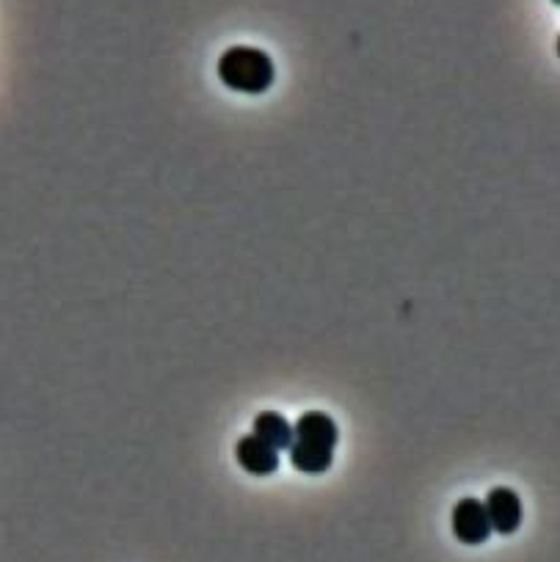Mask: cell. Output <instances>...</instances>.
I'll list each match as a JSON object with an SVG mask.
<instances>
[{
    "label": "cell",
    "instance_id": "cell-1",
    "mask_svg": "<svg viewBox=\"0 0 560 562\" xmlns=\"http://www.w3.org/2000/svg\"><path fill=\"white\" fill-rule=\"evenodd\" d=\"M218 77L227 88L240 94H263L274 86L276 67L271 56L258 47H229L218 59Z\"/></svg>",
    "mask_w": 560,
    "mask_h": 562
},
{
    "label": "cell",
    "instance_id": "cell-2",
    "mask_svg": "<svg viewBox=\"0 0 560 562\" xmlns=\"http://www.w3.org/2000/svg\"><path fill=\"white\" fill-rule=\"evenodd\" d=\"M453 533L464 546H480L491 538V524L480 499L464 497L462 502H455Z\"/></svg>",
    "mask_w": 560,
    "mask_h": 562
},
{
    "label": "cell",
    "instance_id": "cell-3",
    "mask_svg": "<svg viewBox=\"0 0 560 562\" xmlns=\"http://www.w3.org/2000/svg\"><path fill=\"white\" fill-rule=\"evenodd\" d=\"M486 516H489L491 533L514 535L522 527V499L514 488H491L484 499Z\"/></svg>",
    "mask_w": 560,
    "mask_h": 562
},
{
    "label": "cell",
    "instance_id": "cell-4",
    "mask_svg": "<svg viewBox=\"0 0 560 562\" xmlns=\"http://www.w3.org/2000/svg\"><path fill=\"white\" fill-rule=\"evenodd\" d=\"M235 461H238V466L246 475L254 477H269L279 469V453H276L274 446L265 444V441H260L254 433L243 435L235 444Z\"/></svg>",
    "mask_w": 560,
    "mask_h": 562
},
{
    "label": "cell",
    "instance_id": "cell-5",
    "mask_svg": "<svg viewBox=\"0 0 560 562\" xmlns=\"http://www.w3.org/2000/svg\"><path fill=\"white\" fill-rule=\"evenodd\" d=\"M337 439H339L337 422L323 411L301 414L298 422L293 425V441H301V444H318V446H326V450H334Z\"/></svg>",
    "mask_w": 560,
    "mask_h": 562
},
{
    "label": "cell",
    "instance_id": "cell-6",
    "mask_svg": "<svg viewBox=\"0 0 560 562\" xmlns=\"http://www.w3.org/2000/svg\"><path fill=\"white\" fill-rule=\"evenodd\" d=\"M334 450L318 444H301V441H293L290 444V464L293 469L303 471V475H323V471L332 469Z\"/></svg>",
    "mask_w": 560,
    "mask_h": 562
},
{
    "label": "cell",
    "instance_id": "cell-7",
    "mask_svg": "<svg viewBox=\"0 0 560 562\" xmlns=\"http://www.w3.org/2000/svg\"><path fill=\"white\" fill-rule=\"evenodd\" d=\"M254 435L260 441H265L269 446H274L276 453L279 450H290L293 444V425L287 422L282 414L276 411H263L254 419Z\"/></svg>",
    "mask_w": 560,
    "mask_h": 562
},
{
    "label": "cell",
    "instance_id": "cell-8",
    "mask_svg": "<svg viewBox=\"0 0 560 562\" xmlns=\"http://www.w3.org/2000/svg\"><path fill=\"white\" fill-rule=\"evenodd\" d=\"M555 3H558V0H555Z\"/></svg>",
    "mask_w": 560,
    "mask_h": 562
}]
</instances>
